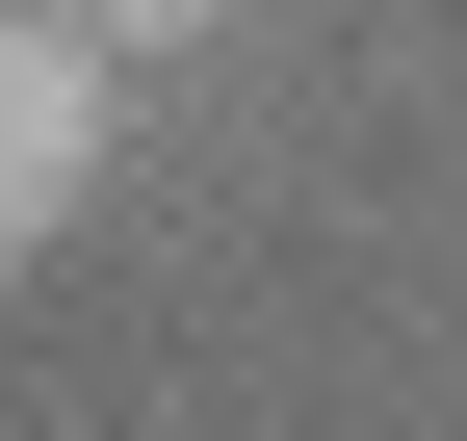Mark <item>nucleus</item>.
Masks as SVG:
<instances>
[{
  "mask_svg": "<svg viewBox=\"0 0 467 441\" xmlns=\"http://www.w3.org/2000/svg\"><path fill=\"white\" fill-rule=\"evenodd\" d=\"M104 156H130V52L78 26V0H0V260H52L104 208Z\"/></svg>",
  "mask_w": 467,
  "mask_h": 441,
  "instance_id": "obj_1",
  "label": "nucleus"
},
{
  "mask_svg": "<svg viewBox=\"0 0 467 441\" xmlns=\"http://www.w3.org/2000/svg\"><path fill=\"white\" fill-rule=\"evenodd\" d=\"M104 52H208V26H260V0H78Z\"/></svg>",
  "mask_w": 467,
  "mask_h": 441,
  "instance_id": "obj_2",
  "label": "nucleus"
}]
</instances>
